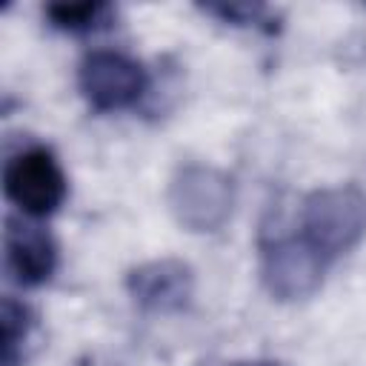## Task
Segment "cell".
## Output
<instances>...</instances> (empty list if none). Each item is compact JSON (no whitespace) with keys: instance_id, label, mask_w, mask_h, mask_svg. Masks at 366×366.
<instances>
[{"instance_id":"cell-2","label":"cell","mask_w":366,"mask_h":366,"mask_svg":"<svg viewBox=\"0 0 366 366\" xmlns=\"http://www.w3.org/2000/svg\"><path fill=\"white\" fill-rule=\"evenodd\" d=\"M257 269L272 300L300 303L323 286L329 263L297 234V229L283 232L277 223H263L257 234Z\"/></svg>"},{"instance_id":"cell-6","label":"cell","mask_w":366,"mask_h":366,"mask_svg":"<svg viewBox=\"0 0 366 366\" xmlns=\"http://www.w3.org/2000/svg\"><path fill=\"white\" fill-rule=\"evenodd\" d=\"M126 295L146 315H180L192 306L197 277L180 257H152L126 272Z\"/></svg>"},{"instance_id":"cell-5","label":"cell","mask_w":366,"mask_h":366,"mask_svg":"<svg viewBox=\"0 0 366 366\" xmlns=\"http://www.w3.org/2000/svg\"><path fill=\"white\" fill-rule=\"evenodd\" d=\"M77 89L89 109L120 112L134 106L149 89V71L129 54L114 49H94L77 66Z\"/></svg>"},{"instance_id":"cell-10","label":"cell","mask_w":366,"mask_h":366,"mask_svg":"<svg viewBox=\"0 0 366 366\" xmlns=\"http://www.w3.org/2000/svg\"><path fill=\"white\" fill-rule=\"evenodd\" d=\"M203 14L234 26V29H254L263 34H277L280 31V9L269 6V3H257V0H220V3H200L197 6Z\"/></svg>"},{"instance_id":"cell-1","label":"cell","mask_w":366,"mask_h":366,"mask_svg":"<svg viewBox=\"0 0 366 366\" xmlns=\"http://www.w3.org/2000/svg\"><path fill=\"white\" fill-rule=\"evenodd\" d=\"M295 229L332 266L366 234V192L355 183L312 189L300 200Z\"/></svg>"},{"instance_id":"cell-11","label":"cell","mask_w":366,"mask_h":366,"mask_svg":"<svg viewBox=\"0 0 366 366\" xmlns=\"http://www.w3.org/2000/svg\"><path fill=\"white\" fill-rule=\"evenodd\" d=\"M74 366H117L112 357H106V355H97V352H89V355H83Z\"/></svg>"},{"instance_id":"cell-12","label":"cell","mask_w":366,"mask_h":366,"mask_svg":"<svg viewBox=\"0 0 366 366\" xmlns=\"http://www.w3.org/2000/svg\"><path fill=\"white\" fill-rule=\"evenodd\" d=\"M234 366H286V363L269 360V357H257V360H240V363H234Z\"/></svg>"},{"instance_id":"cell-8","label":"cell","mask_w":366,"mask_h":366,"mask_svg":"<svg viewBox=\"0 0 366 366\" xmlns=\"http://www.w3.org/2000/svg\"><path fill=\"white\" fill-rule=\"evenodd\" d=\"M51 29L66 34H92L109 29L114 20V6L106 0H83V3H49L43 9Z\"/></svg>"},{"instance_id":"cell-3","label":"cell","mask_w":366,"mask_h":366,"mask_svg":"<svg viewBox=\"0 0 366 366\" xmlns=\"http://www.w3.org/2000/svg\"><path fill=\"white\" fill-rule=\"evenodd\" d=\"M166 203L180 229L192 234H214L232 217L234 180L212 163L189 160L169 177Z\"/></svg>"},{"instance_id":"cell-13","label":"cell","mask_w":366,"mask_h":366,"mask_svg":"<svg viewBox=\"0 0 366 366\" xmlns=\"http://www.w3.org/2000/svg\"><path fill=\"white\" fill-rule=\"evenodd\" d=\"M194 366H234V363H223V360H217V357H209V360H200V363H194Z\"/></svg>"},{"instance_id":"cell-4","label":"cell","mask_w":366,"mask_h":366,"mask_svg":"<svg viewBox=\"0 0 366 366\" xmlns=\"http://www.w3.org/2000/svg\"><path fill=\"white\" fill-rule=\"evenodd\" d=\"M3 192L26 217L40 220L63 206L69 180L57 154L43 143H31L9 154L3 166Z\"/></svg>"},{"instance_id":"cell-7","label":"cell","mask_w":366,"mask_h":366,"mask_svg":"<svg viewBox=\"0 0 366 366\" xmlns=\"http://www.w3.org/2000/svg\"><path fill=\"white\" fill-rule=\"evenodd\" d=\"M3 254L6 272L14 283L34 289L51 280L57 269V243L49 229L34 223L31 217H9L3 229Z\"/></svg>"},{"instance_id":"cell-9","label":"cell","mask_w":366,"mask_h":366,"mask_svg":"<svg viewBox=\"0 0 366 366\" xmlns=\"http://www.w3.org/2000/svg\"><path fill=\"white\" fill-rule=\"evenodd\" d=\"M31 329V309L23 300L6 295L0 300V366H23Z\"/></svg>"}]
</instances>
